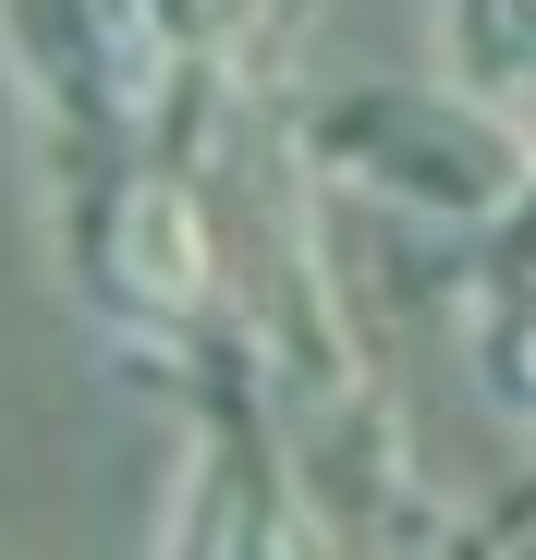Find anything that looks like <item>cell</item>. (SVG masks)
I'll use <instances>...</instances> for the list:
<instances>
[{"label":"cell","instance_id":"5b68a950","mask_svg":"<svg viewBox=\"0 0 536 560\" xmlns=\"http://www.w3.org/2000/svg\"><path fill=\"white\" fill-rule=\"evenodd\" d=\"M476 365H488V402L536 427V293H512V305L476 329Z\"/></svg>","mask_w":536,"mask_h":560},{"label":"cell","instance_id":"277c9868","mask_svg":"<svg viewBox=\"0 0 536 560\" xmlns=\"http://www.w3.org/2000/svg\"><path fill=\"white\" fill-rule=\"evenodd\" d=\"M439 49H452V85L488 110L536 98V0H439Z\"/></svg>","mask_w":536,"mask_h":560},{"label":"cell","instance_id":"6da1fadb","mask_svg":"<svg viewBox=\"0 0 536 560\" xmlns=\"http://www.w3.org/2000/svg\"><path fill=\"white\" fill-rule=\"evenodd\" d=\"M317 159L329 183H366V196L415 208V220H500L536 183V135L488 98L439 85H341L317 110Z\"/></svg>","mask_w":536,"mask_h":560},{"label":"cell","instance_id":"7a4b0ae2","mask_svg":"<svg viewBox=\"0 0 536 560\" xmlns=\"http://www.w3.org/2000/svg\"><path fill=\"white\" fill-rule=\"evenodd\" d=\"M98 280L135 305V317H184L196 293H208V220H196V196L184 183H123L110 196V220H98Z\"/></svg>","mask_w":536,"mask_h":560},{"label":"cell","instance_id":"3957f363","mask_svg":"<svg viewBox=\"0 0 536 560\" xmlns=\"http://www.w3.org/2000/svg\"><path fill=\"white\" fill-rule=\"evenodd\" d=\"M159 560H317V548H305L293 500L268 488L244 451H196L184 500H171V524H159Z\"/></svg>","mask_w":536,"mask_h":560}]
</instances>
